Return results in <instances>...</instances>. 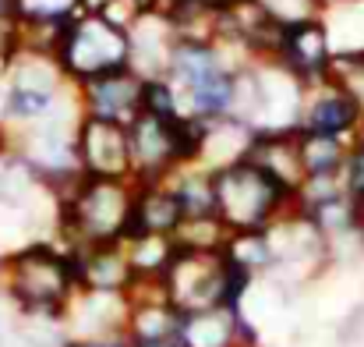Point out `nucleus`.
<instances>
[{
    "label": "nucleus",
    "instance_id": "nucleus-1",
    "mask_svg": "<svg viewBox=\"0 0 364 347\" xmlns=\"http://www.w3.org/2000/svg\"><path fill=\"white\" fill-rule=\"evenodd\" d=\"M78 294L75 255L53 237H36L7 252L0 298L14 316H64Z\"/></svg>",
    "mask_w": 364,
    "mask_h": 347
},
{
    "label": "nucleus",
    "instance_id": "nucleus-2",
    "mask_svg": "<svg viewBox=\"0 0 364 347\" xmlns=\"http://www.w3.org/2000/svg\"><path fill=\"white\" fill-rule=\"evenodd\" d=\"M134 213V181H103L82 177L64 199H57L53 241L64 248H100L124 244Z\"/></svg>",
    "mask_w": 364,
    "mask_h": 347
},
{
    "label": "nucleus",
    "instance_id": "nucleus-3",
    "mask_svg": "<svg viewBox=\"0 0 364 347\" xmlns=\"http://www.w3.org/2000/svg\"><path fill=\"white\" fill-rule=\"evenodd\" d=\"M53 61L71 89L124 71L131 68V29L107 14L82 11L60 29L53 43Z\"/></svg>",
    "mask_w": 364,
    "mask_h": 347
},
{
    "label": "nucleus",
    "instance_id": "nucleus-4",
    "mask_svg": "<svg viewBox=\"0 0 364 347\" xmlns=\"http://www.w3.org/2000/svg\"><path fill=\"white\" fill-rule=\"evenodd\" d=\"M216 188V220L230 234L237 231H269L294 209V195L283 192L262 167L251 160L230 163L213 174Z\"/></svg>",
    "mask_w": 364,
    "mask_h": 347
},
{
    "label": "nucleus",
    "instance_id": "nucleus-5",
    "mask_svg": "<svg viewBox=\"0 0 364 347\" xmlns=\"http://www.w3.org/2000/svg\"><path fill=\"white\" fill-rule=\"evenodd\" d=\"M272 61L287 75H294L304 89H315V86L329 82L333 61H336V43H333V32L326 25V14L279 25V39H276Z\"/></svg>",
    "mask_w": 364,
    "mask_h": 347
},
{
    "label": "nucleus",
    "instance_id": "nucleus-6",
    "mask_svg": "<svg viewBox=\"0 0 364 347\" xmlns=\"http://www.w3.org/2000/svg\"><path fill=\"white\" fill-rule=\"evenodd\" d=\"M75 156H78L82 177L131 181V138L124 124L82 117L75 131Z\"/></svg>",
    "mask_w": 364,
    "mask_h": 347
},
{
    "label": "nucleus",
    "instance_id": "nucleus-7",
    "mask_svg": "<svg viewBox=\"0 0 364 347\" xmlns=\"http://www.w3.org/2000/svg\"><path fill=\"white\" fill-rule=\"evenodd\" d=\"M141 86H145V78L134 68H124V71L78 86L75 100H78L82 117H96V120H110V124L127 128L141 114Z\"/></svg>",
    "mask_w": 364,
    "mask_h": 347
},
{
    "label": "nucleus",
    "instance_id": "nucleus-8",
    "mask_svg": "<svg viewBox=\"0 0 364 347\" xmlns=\"http://www.w3.org/2000/svg\"><path fill=\"white\" fill-rule=\"evenodd\" d=\"M181 347H262V330L241 309H205L181 316Z\"/></svg>",
    "mask_w": 364,
    "mask_h": 347
},
{
    "label": "nucleus",
    "instance_id": "nucleus-9",
    "mask_svg": "<svg viewBox=\"0 0 364 347\" xmlns=\"http://www.w3.org/2000/svg\"><path fill=\"white\" fill-rule=\"evenodd\" d=\"M364 107L333 78L308 89L304 96V110H301V131H315V135H333L343 142H354L361 131Z\"/></svg>",
    "mask_w": 364,
    "mask_h": 347
},
{
    "label": "nucleus",
    "instance_id": "nucleus-10",
    "mask_svg": "<svg viewBox=\"0 0 364 347\" xmlns=\"http://www.w3.org/2000/svg\"><path fill=\"white\" fill-rule=\"evenodd\" d=\"M64 326L71 341H124L127 326V294L78 291L64 309Z\"/></svg>",
    "mask_w": 364,
    "mask_h": 347
},
{
    "label": "nucleus",
    "instance_id": "nucleus-11",
    "mask_svg": "<svg viewBox=\"0 0 364 347\" xmlns=\"http://www.w3.org/2000/svg\"><path fill=\"white\" fill-rule=\"evenodd\" d=\"M181 333V312L166 301L159 284H134L127 294V326L124 341L134 344H159V341H177Z\"/></svg>",
    "mask_w": 364,
    "mask_h": 347
},
{
    "label": "nucleus",
    "instance_id": "nucleus-12",
    "mask_svg": "<svg viewBox=\"0 0 364 347\" xmlns=\"http://www.w3.org/2000/svg\"><path fill=\"white\" fill-rule=\"evenodd\" d=\"M71 255H75L78 291H100V294H131L134 291V273H131L124 244L78 248Z\"/></svg>",
    "mask_w": 364,
    "mask_h": 347
},
{
    "label": "nucleus",
    "instance_id": "nucleus-13",
    "mask_svg": "<svg viewBox=\"0 0 364 347\" xmlns=\"http://www.w3.org/2000/svg\"><path fill=\"white\" fill-rule=\"evenodd\" d=\"M184 206L173 192L170 181H149V185H134V213H131V234H163V237H177L184 227Z\"/></svg>",
    "mask_w": 364,
    "mask_h": 347
},
{
    "label": "nucleus",
    "instance_id": "nucleus-14",
    "mask_svg": "<svg viewBox=\"0 0 364 347\" xmlns=\"http://www.w3.org/2000/svg\"><path fill=\"white\" fill-rule=\"evenodd\" d=\"M247 160L255 167H262L294 199H297L301 185L308 181L304 167H301V152H297V131H255Z\"/></svg>",
    "mask_w": 364,
    "mask_h": 347
},
{
    "label": "nucleus",
    "instance_id": "nucleus-15",
    "mask_svg": "<svg viewBox=\"0 0 364 347\" xmlns=\"http://www.w3.org/2000/svg\"><path fill=\"white\" fill-rule=\"evenodd\" d=\"M255 142V128L244 124L237 117H223V120H205L202 128V149H198V167L205 170H223L230 163H241L251 152Z\"/></svg>",
    "mask_w": 364,
    "mask_h": 347
},
{
    "label": "nucleus",
    "instance_id": "nucleus-16",
    "mask_svg": "<svg viewBox=\"0 0 364 347\" xmlns=\"http://www.w3.org/2000/svg\"><path fill=\"white\" fill-rule=\"evenodd\" d=\"M134 284H163L170 262L177 259V237H163V234H134L124 241Z\"/></svg>",
    "mask_w": 364,
    "mask_h": 347
},
{
    "label": "nucleus",
    "instance_id": "nucleus-17",
    "mask_svg": "<svg viewBox=\"0 0 364 347\" xmlns=\"http://www.w3.org/2000/svg\"><path fill=\"white\" fill-rule=\"evenodd\" d=\"M297 152H301L304 177H340L343 163H347V152H350V142L297 128Z\"/></svg>",
    "mask_w": 364,
    "mask_h": 347
},
{
    "label": "nucleus",
    "instance_id": "nucleus-18",
    "mask_svg": "<svg viewBox=\"0 0 364 347\" xmlns=\"http://www.w3.org/2000/svg\"><path fill=\"white\" fill-rule=\"evenodd\" d=\"M223 259L241 269L244 276L251 280H265L276 266V255H272V237L269 231H237L227 237L223 244Z\"/></svg>",
    "mask_w": 364,
    "mask_h": 347
},
{
    "label": "nucleus",
    "instance_id": "nucleus-19",
    "mask_svg": "<svg viewBox=\"0 0 364 347\" xmlns=\"http://www.w3.org/2000/svg\"><path fill=\"white\" fill-rule=\"evenodd\" d=\"M184 206L188 220H205L216 217V188H213V170L205 167H181L166 177Z\"/></svg>",
    "mask_w": 364,
    "mask_h": 347
},
{
    "label": "nucleus",
    "instance_id": "nucleus-20",
    "mask_svg": "<svg viewBox=\"0 0 364 347\" xmlns=\"http://www.w3.org/2000/svg\"><path fill=\"white\" fill-rule=\"evenodd\" d=\"M340 181H343V192L361 206L364 202V142H350V152H347Z\"/></svg>",
    "mask_w": 364,
    "mask_h": 347
},
{
    "label": "nucleus",
    "instance_id": "nucleus-21",
    "mask_svg": "<svg viewBox=\"0 0 364 347\" xmlns=\"http://www.w3.org/2000/svg\"><path fill=\"white\" fill-rule=\"evenodd\" d=\"M68 347H131L127 341H68Z\"/></svg>",
    "mask_w": 364,
    "mask_h": 347
},
{
    "label": "nucleus",
    "instance_id": "nucleus-22",
    "mask_svg": "<svg viewBox=\"0 0 364 347\" xmlns=\"http://www.w3.org/2000/svg\"><path fill=\"white\" fill-rule=\"evenodd\" d=\"M0 18H14L11 14V0H0Z\"/></svg>",
    "mask_w": 364,
    "mask_h": 347
},
{
    "label": "nucleus",
    "instance_id": "nucleus-23",
    "mask_svg": "<svg viewBox=\"0 0 364 347\" xmlns=\"http://www.w3.org/2000/svg\"><path fill=\"white\" fill-rule=\"evenodd\" d=\"M134 347H181L177 341H159V344H134Z\"/></svg>",
    "mask_w": 364,
    "mask_h": 347
},
{
    "label": "nucleus",
    "instance_id": "nucleus-24",
    "mask_svg": "<svg viewBox=\"0 0 364 347\" xmlns=\"http://www.w3.org/2000/svg\"><path fill=\"white\" fill-rule=\"evenodd\" d=\"M4 266H7V248L0 244V280H4Z\"/></svg>",
    "mask_w": 364,
    "mask_h": 347
},
{
    "label": "nucleus",
    "instance_id": "nucleus-25",
    "mask_svg": "<svg viewBox=\"0 0 364 347\" xmlns=\"http://www.w3.org/2000/svg\"><path fill=\"white\" fill-rule=\"evenodd\" d=\"M7 341V326H4V316H0V344Z\"/></svg>",
    "mask_w": 364,
    "mask_h": 347
},
{
    "label": "nucleus",
    "instance_id": "nucleus-26",
    "mask_svg": "<svg viewBox=\"0 0 364 347\" xmlns=\"http://www.w3.org/2000/svg\"><path fill=\"white\" fill-rule=\"evenodd\" d=\"M354 142H364V120H361V131H358V138Z\"/></svg>",
    "mask_w": 364,
    "mask_h": 347
},
{
    "label": "nucleus",
    "instance_id": "nucleus-27",
    "mask_svg": "<svg viewBox=\"0 0 364 347\" xmlns=\"http://www.w3.org/2000/svg\"><path fill=\"white\" fill-rule=\"evenodd\" d=\"M361 231H364V202H361Z\"/></svg>",
    "mask_w": 364,
    "mask_h": 347
}]
</instances>
